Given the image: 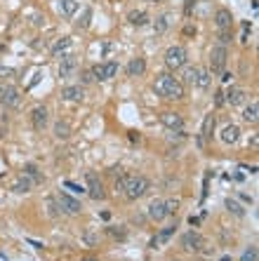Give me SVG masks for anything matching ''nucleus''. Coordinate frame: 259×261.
<instances>
[{"label":"nucleus","mask_w":259,"mask_h":261,"mask_svg":"<svg viewBox=\"0 0 259 261\" xmlns=\"http://www.w3.org/2000/svg\"><path fill=\"white\" fill-rule=\"evenodd\" d=\"M153 90H156V94H160L165 99H172V101L184 99V94H186L184 82L179 78H175V73H160V76H156Z\"/></svg>","instance_id":"f257e3e1"},{"label":"nucleus","mask_w":259,"mask_h":261,"mask_svg":"<svg viewBox=\"0 0 259 261\" xmlns=\"http://www.w3.org/2000/svg\"><path fill=\"white\" fill-rule=\"evenodd\" d=\"M151 188V181L141 174H127L125 177V186H123V193L127 200H139V198L146 196V191Z\"/></svg>","instance_id":"f03ea898"},{"label":"nucleus","mask_w":259,"mask_h":261,"mask_svg":"<svg viewBox=\"0 0 259 261\" xmlns=\"http://www.w3.org/2000/svg\"><path fill=\"white\" fill-rule=\"evenodd\" d=\"M186 64H189V52H186L184 45H172V47L165 50V66L170 71H179Z\"/></svg>","instance_id":"7ed1b4c3"},{"label":"nucleus","mask_w":259,"mask_h":261,"mask_svg":"<svg viewBox=\"0 0 259 261\" xmlns=\"http://www.w3.org/2000/svg\"><path fill=\"white\" fill-rule=\"evenodd\" d=\"M226 59H229V50L224 47V45H217V47H212L210 50V73L212 76H221L224 73V68H226Z\"/></svg>","instance_id":"20e7f679"},{"label":"nucleus","mask_w":259,"mask_h":261,"mask_svg":"<svg viewBox=\"0 0 259 261\" xmlns=\"http://www.w3.org/2000/svg\"><path fill=\"white\" fill-rule=\"evenodd\" d=\"M205 235L198 233V231H189V233L181 235V247L186 249V252H203L205 247Z\"/></svg>","instance_id":"39448f33"},{"label":"nucleus","mask_w":259,"mask_h":261,"mask_svg":"<svg viewBox=\"0 0 259 261\" xmlns=\"http://www.w3.org/2000/svg\"><path fill=\"white\" fill-rule=\"evenodd\" d=\"M175 233H177V221L170 223V226H165V228H160L158 233L151 238L149 247H151V249H160L163 245H167V242L172 240V235H175Z\"/></svg>","instance_id":"423d86ee"},{"label":"nucleus","mask_w":259,"mask_h":261,"mask_svg":"<svg viewBox=\"0 0 259 261\" xmlns=\"http://www.w3.org/2000/svg\"><path fill=\"white\" fill-rule=\"evenodd\" d=\"M85 181H87V193H90L92 200H104V198H106L104 183H101V179L97 177L95 172H87V174H85Z\"/></svg>","instance_id":"0eeeda50"},{"label":"nucleus","mask_w":259,"mask_h":261,"mask_svg":"<svg viewBox=\"0 0 259 261\" xmlns=\"http://www.w3.org/2000/svg\"><path fill=\"white\" fill-rule=\"evenodd\" d=\"M28 118H31V125H33V130L36 132H42L47 125H50V113H47L45 106H33Z\"/></svg>","instance_id":"6e6552de"},{"label":"nucleus","mask_w":259,"mask_h":261,"mask_svg":"<svg viewBox=\"0 0 259 261\" xmlns=\"http://www.w3.org/2000/svg\"><path fill=\"white\" fill-rule=\"evenodd\" d=\"M95 80H111L118 76V64L116 61H104V64H97L90 68Z\"/></svg>","instance_id":"1a4fd4ad"},{"label":"nucleus","mask_w":259,"mask_h":261,"mask_svg":"<svg viewBox=\"0 0 259 261\" xmlns=\"http://www.w3.org/2000/svg\"><path fill=\"white\" fill-rule=\"evenodd\" d=\"M0 104L10 106V108H19L21 106V92L14 85H5V92L0 94Z\"/></svg>","instance_id":"9d476101"},{"label":"nucleus","mask_w":259,"mask_h":261,"mask_svg":"<svg viewBox=\"0 0 259 261\" xmlns=\"http://www.w3.org/2000/svg\"><path fill=\"white\" fill-rule=\"evenodd\" d=\"M160 122H163L170 132L184 130V118L179 116V113H175V111H165V113H160Z\"/></svg>","instance_id":"9b49d317"},{"label":"nucleus","mask_w":259,"mask_h":261,"mask_svg":"<svg viewBox=\"0 0 259 261\" xmlns=\"http://www.w3.org/2000/svg\"><path fill=\"white\" fill-rule=\"evenodd\" d=\"M57 202H59V207L64 209L66 214H80V212H82L80 200L71 198L68 193H59V196H57Z\"/></svg>","instance_id":"f8f14e48"},{"label":"nucleus","mask_w":259,"mask_h":261,"mask_svg":"<svg viewBox=\"0 0 259 261\" xmlns=\"http://www.w3.org/2000/svg\"><path fill=\"white\" fill-rule=\"evenodd\" d=\"M76 71H78V59L73 54H64L59 64V78H71Z\"/></svg>","instance_id":"ddd939ff"},{"label":"nucleus","mask_w":259,"mask_h":261,"mask_svg":"<svg viewBox=\"0 0 259 261\" xmlns=\"http://www.w3.org/2000/svg\"><path fill=\"white\" fill-rule=\"evenodd\" d=\"M215 125H217V116L215 113H207L203 120V127H200V137H198V146H203L207 139H212V132H215Z\"/></svg>","instance_id":"4468645a"},{"label":"nucleus","mask_w":259,"mask_h":261,"mask_svg":"<svg viewBox=\"0 0 259 261\" xmlns=\"http://www.w3.org/2000/svg\"><path fill=\"white\" fill-rule=\"evenodd\" d=\"M215 26L219 31H231L233 26V14L231 10H226V7H219L217 12H215Z\"/></svg>","instance_id":"2eb2a0df"},{"label":"nucleus","mask_w":259,"mask_h":261,"mask_svg":"<svg viewBox=\"0 0 259 261\" xmlns=\"http://www.w3.org/2000/svg\"><path fill=\"white\" fill-rule=\"evenodd\" d=\"M146 214H149L151 221H163L165 217V200H160V198H153L149 202V209H146Z\"/></svg>","instance_id":"dca6fc26"},{"label":"nucleus","mask_w":259,"mask_h":261,"mask_svg":"<svg viewBox=\"0 0 259 261\" xmlns=\"http://www.w3.org/2000/svg\"><path fill=\"white\" fill-rule=\"evenodd\" d=\"M33 179H28L26 174H19V177H14V181L10 183V191L12 193H31L33 191Z\"/></svg>","instance_id":"f3484780"},{"label":"nucleus","mask_w":259,"mask_h":261,"mask_svg":"<svg viewBox=\"0 0 259 261\" xmlns=\"http://www.w3.org/2000/svg\"><path fill=\"white\" fill-rule=\"evenodd\" d=\"M61 99L64 101H82L85 99V87L82 85H66V87H61Z\"/></svg>","instance_id":"a211bd4d"},{"label":"nucleus","mask_w":259,"mask_h":261,"mask_svg":"<svg viewBox=\"0 0 259 261\" xmlns=\"http://www.w3.org/2000/svg\"><path fill=\"white\" fill-rule=\"evenodd\" d=\"M245 99H247V92L240 90V87H229V92L224 94V101H226V104H231V106L245 104Z\"/></svg>","instance_id":"6ab92c4d"},{"label":"nucleus","mask_w":259,"mask_h":261,"mask_svg":"<svg viewBox=\"0 0 259 261\" xmlns=\"http://www.w3.org/2000/svg\"><path fill=\"white\" fill-rule=\"evenodd\" d=\"M144 73H146V59H144V57L130 59V64H127V76H130V78H139V76H144Z\"/></svg>","instance_id":"aec40b11"},{"label":"nucleus","mask_w":259,"mask_h":261,"mask_svg":"<svg viewBox=\"0 0 259 261\" xmlns=\"http://www.w3.org/2000/svg\"><path fill=\"white\" fill-rule=\"evenodd\" d=\"M219 139H221L226 146L236 144V141L240 139V127H238V125H226V127L221 130V134H219Z\"/></svg>","instance_id":"412c9836"},{"label":"nucleus","mask_w":259,"mask_h":261,"mask_svg":"<svg viewBox=\"0 0 259 261\" xmlns=\"http://www.w3.org/2000/svg\"><path fill=\"white\" fill-rule=\"evenodd\" d=\"M127 21H130L132 26L141 28V26H146V24L151 21V17H149V12H144V10H132V12L127 14Z\"/></svg>","instance_id":"4be33fe9"},{"label":"nucleus","mask_w":259,"mask_h":261,"mask_svg":"<svg viewBox=\"0 0 259 261\" xmlns=\"http://www.w3.org/2000/svg\"><path fill=\"white\" fill-rule=\"evenodd\" d=\"M71 47H73V38H71V36H64V38H59L55 45H52V57H64Z\"/></svg>","instance_id":"5701e85b"},{"label":"nucleus","mask_w":259,"mask_h":261,"mask_svg":"<svg viewBox=\"0 0 259 261\" xmlns=\"http://www.w3.org/2000/svg\"><path fill=\"white\" fill-rule=\"evenodd\" d=\"M243 120L250 122V125H257V120H259V104L257 101H250V104L245 106V111H243Z\"/></svg>","instance_id":"b1692460"},{"label":"nucleus","mask_w":259,"mask_h":261,"mask_svg":"<svg viewBox=\"0 0 259 261\" xmlns=\"http://www.w3.org/2000/svg\"><path fill=\"white\" fill-rule=\"evenodd\" d=\"M57 2H59L61 17H66V19H71L73 14L78 12V2H76V0H57Z\"/></svg>","instance_id":"393cba45"},{"label":"nucleus","mask_w":259,"mask_h":261,"mask_svg":"<svg viewBox=\"0 0 259 261\" xmlns=\"http://www.w3.org/2000/svg\"><path fill=\"white\" fill-rule=\"evenodd\" d=\"M210 82H212V73L203 68V66H198V80H196V87H200V90H207L210 87Z\"/></svg>","instance_id":"a878e982"},{"label":"nucleus","mask_w":259,"mask_h":261,"mask_svg":"<svg viewBox=\"0 0 259 261\" xmlns=\"http://www.w3.org/2000/svg\"><path fill=\"white\" fill-rule=\"evenodd\" d=\"M21 174H26L28 179H33V183H40V181H42V174L38 172V167H36L33 162H28V165H24V170H21Z\"/></svg>","instance_id":"bb28decb"},{"label":"nucleus","mask_w":259,"mask_h":261,"mask_svg":"<svg viewBox=\"0 0 259 261\" xmlns=\"http://www.w3.org/2000/svg\"><path fill=\"white\" fill-rule=\"evenodd\" d=\"M224 205H226V209H229L231 214H236L238 219H243V217H245V209L240 207V205H238L236 200H231V198H226V202H224Z\"/></svg>","instance_id":"cd10ccee"},{"label":"nucleus","mask_w":259,"mask_h":261,"mask_svg":"<svg viewBox=\"0 0 259 261\" xmlns=\"http://www.w3.org/2000/svg\"><path fill=\"white\" fill-rule=\"evenodd\" d=\"M55 137L57 139H68V137H71V127H68V122H61V120L57 122L55 125Z\"/></svg>","instance_id":"c85d7f7f"},{"label":"nucleus","mask_w":259,"mask_h":261,"mask_svg":"<svg viewBox=\"0 0 259 261\" xmlns=\"http://www.w3.org/2000/svg\"><path fill=\"white\" fill-rule=\"evenodd\" d=\"M106 233H109L111 238H116V240H125V238H127V228H125V226H109Z\"/></svg>","instance_id":"c756f323"},{"label":"nucleus","mask_w":259,"mask_h":261,"mask_svg":"<svg viewBox=\"0 0 259 261\" xmlns=\"http://www.w3.org/2000/svg\"><path fill=\"white\" fill-rule=\"evenodd\" d=\"M90 19H92V10L85 7V10H82V19L80 21H76V28H78V31H85V28L90 26Z\"/></svg>","instance_id":"7c9ffc66"},{"label":"nucleus","mask_w":259,"mask_h":261,"mask_svg":"<svg viewBox=\"0 0 259 261\" xmlns=\"http://www.w3.org/2000/svg\"><path fill=\"white\" fill-rule=\"evenodd\" d=\"M196 80H198V66H189V68L184 71V82L196 85Z\"/></svg>","instance_id":"2f4dec72"},{"label":"nucleus","mask_w":259,"mask_h":261,"mask_svg":"<svg viewBox=\"0 0 259 261\" xmlns=\"http://www.w3.org/2000/svg\"><path fill=\"white\" fill-rule=\"evenodd\" d=\"M167 26H170V14H160V17L156 19V33L167 31Z\"/></svg>","instance_id":"473e14b6"},{"label":"nucleus","mask_w":259,"mask_h":261,"mask_svg":"<svg viewBox=\"0 0 259 261\" xmlns=\"http://www.w3.org/2000/svg\"><path fill=\"white\" fill-rule=\"evenodd\" d=\"M177 209H179V200H177V198H172V200H165V214H167V217L177 214Z\"/></svg>","instance_id":"72a5a7b5"},{"label":"nucleus","mask_w":259,"mask_h":261,"mask_svg":"<svg viewBox=\"0 0 259 261\" xmlns=\"http://www.w3.org/2000/svg\"><path fill=\"white\" fill-rule=\"evenodd\" d=\"M240 261H257V245H250V247L243 252Z\"/></svg>","instance_id":"f704fd0d"},{"label":"nucleus","mask_w":259,"mask_h":261,"mask_svg":"<svg viewBox=\"0 0 259 261\" xmlns=\"http://www.w3.org/2000/svg\"><path fill=\"white\" fill-rule=\"evenodd\" d=\"M64 188H68V191H71V193H78V196H82V193H85V188H82V186H78V183L76 181H64Z\"/></svg>","instance_id":"c9c22d12"},{"label":"nucleus","mask_w":259,"mask_h":261,"mask_svg":"<svg viewBox=\"0 0 259 261\" xmlns=\"http://www.w3.org/2000/svg\"><path fill=\"white\" fill-rule=\"evenodd\" d=\"M193 7H196V0H186V2H184V17H186V19L191 17Z\"/></svg>","instance_id":"e433bc0d"},{"label":"nucleus","mask_w":259,"mask_h":261,"mask_svg":"<svg viewBox=\"0 0 259 261\" xmlns=\"http://www.w3.org/2000/svg\"><path fill=\"white\" fill-rule=\"evenodd\" d=\"M231 40V31H219V45L226 47V42Z\"/></svg>","instance_id":"4c0bfd02"},{"label":"nucleus","mask_w":259,"mask_h":261,"mask_svg":"<svg viewBox=\"0 0 259 261\" xmlns=\"http://www.w3.org/2000/svg\"><path fill=\"white\" fill-rule=\"evenodd\" d=\"M226 101H224V90H217V94H215V106H224Z\"/></svg>","instance_id":"58836bf2"},{"label":"nucleus","mask_w":259,"mask_h":261,"mask_svg":"<svg viewBox=\"0 0 259 261\" xmlns=\"http://www.w3.org/2000/svg\"><path fill=\"white\" fill-rule=\"evenodd\" d=\"M123 186H125V177H118V179H116V183H113L116 193H123Z\"/></svg>","instance_id":"ea45409f"},{"label":"nucleus","mask_w":259,"mask_h":261,"mask_svg":"<svg viewBox=\"0 0 259 261\" xmlns=\"http://www.w3.org/2000/svg\"><path fill=\"white\" fill-rule=\"evenodd\" d=\"M5 76H7V78H14L17 73H14L12 68H5V66H0V78H5Z\"/></svg>","instance_id":"a19ab883"},{"label":"nucleus","mask_w":259,"mask_h":261,"mask_svg":"<svg viewBox=\"0 0 259 261\" xmlns=\"http://www.w3.org/2000/svg\"><path fill=\"white\" fill-rule=\"evenodd\" d=\"M82 82H85V85L95 82V76H92V71H82Z\"/></svg>","instance_id":"79ce46f5"},{"label":"nucleus","mask_w":259,"mask_h":261,"mask_svg":"<svg viewBox=\"0 0 259 261\" xmlns=\"http://www.w3.org/2000/svg\"><path fill=\"white\" fill-rule=\"evenodd\" d=\"M184 36H196V26L186 24V26H184Z\"/></svg>","instance_id":"37998d69"},{"label":"nucleus","mask_w":259,"mask_h":261,"mask_svg":"<svg viewBox=\"0 0 259 261\" xmlns=\"http://www.w3.org/2000/svg\"><path fill=\"white\" fill-rule=\"evenodd\" d=\"M5 85H7V82H5V80H0V94L5 92Z\"/></svg>","instance_id":"c03bdc74"},{"label":"nucleus","mask_w":259,"mask_h":261,"mask_svg":"<svg viewBox=\"0 0 259 261\" xmlns=\"http://www.w3.org/2000/svg\"><path fill=\"white\" fill-rule=\"evenodd\" d=\"M80 261H97L95 257H80Z\"/></svg>","instance_id":"a18cd8bd"},{"label":"nucleus","mask_w":259,"mask_h":261,"mask_svg":"<svg viewBox=\"0 0 259 261\" xmlns=\"http://www.w3.org/2000/svg\"><path fill=\"white\" fill-rule=\"evenodd\" d=\"M146 2H151V5H153V2H160V0H146Z\"/></svg>","instance_id":"49530a36"},{"label":"nucleus","mask_w":259,"mask_h":261,"mask_svg":"<svg viewBox=\"0 0 259 261\" xmlns=\"http://www.w3.org/2000/svg\"><path fill=\"white\" fill-rule=\"evenodd\" d=\"M221 261H231V259H229V257H224V259H221Z\"/></svg>","instance_id":"de8ad7c7"},{"label":"nucleus","mask_w":259,"mask_h":261,"mask_svg":"<svg viewBox=\"0 0 259 261\" xmlns=\"http://www.w3.org/2000/svg\"><path fill=\"white\" fill-rule=\"evenodd\" d=\"M175 261H177V259H175Z\"/></svg>","instance_id":"09e8293b"}]
</instances>
